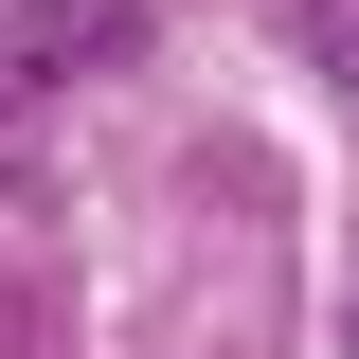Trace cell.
I'll list each match as a JSON object with an SVG mask.
<instances>
[{"label": "cell", "mask_w": 359, "mask_h": 359, "mask_svg": "<svg viewBox=\"0 0 359 359\" xmlns=\"http://www.w3.org/2000/svg\"><path fill=\"white\" fill-rule=\"evenodd\" d=\"M126 36H144V0H36V18H0V126H18V108H54L72 72H108Z\"/></svg>", "instance_id": "cell-1"}, {"label": "cell", "mask_w": 359, "mask_h": 359, "mask_svg": "<svg viewBox=\"0 0 359 359\" xmlns=\"http://www.w3.org/2000/svg\"><path fill=\"white\" fill-rule=\"evenodd\" d=\"M287 36H306V72H323V90H359V0H306Z\"/></svg>", "instance_id": "cell-2"}]
</instances>
